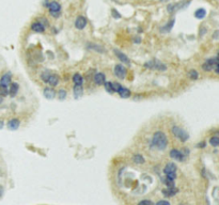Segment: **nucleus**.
Masks as SVG:
<instances>
[{"label": "nucleus", "mask_w": 219, "mask_h": 205, "mask_svg": "<svg viewBox=\"0 0 219 205\" xmlns=\"http://www.w3.org/2000/svg\"><path fill=\"white\" fill-rule=\"evenodd\" d=\"M168 138L166 134L161 131H158L154 133L153 137L151 140V144H150V149H154L155 147L158 151H165L166 147H168Z\"/></svg>", "instance_id": "nucleus-1"}, {"label": "nucleus", "mask_w": 219, "mask_h": 205, "mask_svg": "<svg viewBox=\"0 0 219 205\" xmlns=\"http://www.w3.org/2000/svg\"><path fill=\"white\" fill-rule=\"evenodd\" d=\"M171 133H172V135L176 138V139H178L180 141H182V142H186L188 139H189V134H188L185 129L181 128L180 126H176V125L172 126Z\"/></svg>", "instance_id": "nucleus-2"}, {"label": "nucleus", "mask_w": 219, "mask_h": 205, "mask_svg": "<svg viewBox=\"0 0 219 205\" xmlns=\"http://www.w3.org/2000/svg\"><path fill=\"white\" fill-rule=\"evenodd\" d=\"M46 8L49 10L50 15L54 18H59L61 15V5L57 1H51V2L46 3Z\"/></svg>", "instance_id": "nucleus-3"}, {"label": "nucleus", "mask_w": 219, "mask_h": 205, "mask_svg": "<svg viewBox=\"0 0 219 205\" xmlns=\"http://www.w3.org/2000/svg\"><path fill=\"white\" fill-rule=\"evenodd\" d=\"M176 171H178V167L173 162H168L164 168V173H165L166 177L171 178L173 180L176 178Z\"/></svg>", "instance_id": "nucleus-4"}, {"label": "nucleus", "mask_w": 219, "mask_h": 205, "mask_svg": "<svg viewBox=\"0 0 219 205\" xmlns=\"http://www.w3.org/2000/svg\"><path fill=\"white\" fill-rule=\"evenodd\" d=\"M217 63H218V59H217V57L215 56L211 59H207V60L202 64V68H203L205 72H212L215 64H217Z\"/></svg>", "instance_id": "nucleus-5"}, {"label": "nucleus", "mask_w": 219, "mask_h": 205, "mask_svg": "<svg viewBox=\"0 0 219 205\" xmlns=\"http://www.w3.org/2000/svg\"><path fill=\"white\" fill-rule=\"evenodd\" d=\"M170 157L172 158V159L176 160V161H184L185 160V158L187 157V156L184 155V153L182 151H180V150H176V149H173L170 151Z\"/></svg>", "instance_id": "nucleus-6"}, {"label": "nucleus", "mask_w": 219, "mask_h": 205, "mask_svg": "<svg viewBox=\"0 0 219 205\" xmlns=\"http://www.w3.org/2000/svg\"><path fill=\"white\" fill-rule=\"evenodd\" d=\"M113 73L119 79H124L126 76V68L122 64H117L113 68Z\"/></svg>", "instance_id": "nucleus-7"}, {"label": "nucleus", "mask_w": 219, "mask_h": 205, "mask_svg": "<svg viewBox=\"0 0 219 205\" xmlns=\"http://www.w3.org/2000/svg\"><path fill=\"white\" fill-rule=\"evenodd\" d=\"M87 24H88L87 18L84 17V16H78V17L76 18V20H75V27H76V29H78V30L85 29Z\"/></svg>", "instance_id": "nucleus-8"}, {"label": "nucleus", "mask_w": 219, "mask_h": 205, "mask_svg": "<svg viewBox=\"0 0 219 205\" xmlns=\"http://www.w3.org/2000/svg\"><path fill=\"white\" fill-rule=\"evenodd\" d=\"M113 52H114V55L118 57V58H119V60H120L121 62L127 64V65L131 64V60H129V58L124 54V52H122L121 50H119V49H113Z\"/></svg>", "instance_id": "nucleus-9"}, {"label": "nucleus", "mask_w": 219, "mask_h": 205, "mask_svg": "<svg viewBox=\"0 0 219 205\" xmlns=\"http://www.w3.org/2000/svg\"><path fill=\"white\" fill-rule=\"evenodd\" d=\"M93 80L97 86H102L106 82V76H105L104 73H95L94 77H93Z\"/></svg>", "instance_id": "nucleus-10"}, {"label": "nucleus", "mask_w": 219, "mask_h": 205, "mask_svg": "<svg viewBox=\"0 0 219 205\" xmlns=\"http://www.w3.org/2000/svg\"><path fill=\"white\" fill-rule=\"evenodd\" d=\"M45 26L41 23V21H34L33 24L31 25V30L36 33H43L45 31Z\"/></svg>", "instance_id": "nucleus-11"}, {"label": "nucleus", "mask_w": 219, "mask_h": 205, "mask_svg": "<svg viewBox=\"0 0 219 205\" xmlns=\"http://www.w3.org/2000/svg\"><path fill=\"white\" fill-rule=\"evenodd\" d=\"M11 82H12V74L10 72L3 74L2 76H1V78H0V84L9 87Z\"/></svg>", "instance_id": "nucleus-12"}, {"label": "nucleus", "mask_w": 219, "mask_h": 205, "mask_svg": "<svg viewBox=\"0 0 219 205\" xmlns=\"http://www.w3.org/2000/svg\"><path fill=\"white\" fill-rule=\"evenodd\" d=\"M73 95H74L75 98H80V97L84 95V87L78 86V84H74V88H73Z\"/></svg>", "instance_id": "nucleus-13"}, {"label": "nucleus", "mask_w": 219, "mask_h": 205, "mask_svg": "<svg viewBox=\"0 0 219 205\" xmlns=\"http://www.w3.org/2000/svg\"><path fill=\"white\" fill-rule=\"evenodd\" d=\"M59 81H60V78H59L58 75L52 74L51 73V74L49 75V77H48V79H47V84L51 87H56V86H58Z\"/></svg>", "instance_id": "nucleus-14"}, {"label": "nucleus", "mask_w": 219, "mask_h": 205, "mask_svg": "<svg viewBox=\"0 0 219 205\" xmlns=\"http://www.w3.org/2000/svg\"><path fill=\"white\" fill-rule=\"evenodd\" d=\"M18 90H19V84H17V82H11L9 86V94L11 97H14L16 96V94H17Z\"/></svg>", "instance_id": "nucleus-15"}, {"label": "nucleus", "mask_w": 219, "mask_h": 205, "mask_svg": "<svg viewBox=\"0 0 219 205\" xmlns=\"http://www.w3.org/2000/svg\"><path fill=\"white\" fill-rule=\"evenodd\" d=\"M19 125H21V121L18 119H12L8 122V128L10 131H16V129H18Z\"/></svg>", "instance_id": "nucleus-16"}, {"label": "nucleus", "mask_w": 219, "mask_h": 205, "mask_svg": "<svg viewBox=\"0 0 219 205\" xmlns=\"http://www.w3.org/2000/svg\"><path fill=\"white\" fill-rule=\"evenodd\" d=\"M117 92H118V94L122 97V98H128V97H131V90L127 89V88H125V87H123V86H121V88L119 89Z\"/></svg>", "instance_id": "nucleus-17"}, {"label": "nucleus", "mask_w": 219, "mask_h": 205, "mask_svg": "<svg viewBox=\"0 0 219 205\" xmlns=\"http://www.w3.org/2000/svg\"><path fill=\"white\" fill-rule=\"evenodd\" d=\"M178 192V189L174 187V186L173 187H168L167 189L163 190V194L165 197H173V196H175Z\"/></svg>", "instance_id": "nucleus-18"}, {"label": "nucleus", "mask_w": 219, "mask_h": 205, "mask_svg": "<svg viewBox=\"0 0 219 205\" xmlns=\"http://www.w3.org/2000/svg\"><path fill=\"white\" fill-rule=\"evenodd\" d=\"M43 94L47 99H52L56 97V91L51 88H45L43 91Z\"/></svg>", "instance_id": "nucleus-19"}, {"label": "nucleus", "mask_w": 219, "mask_h": 205, "mask_svg": "<svg viewBox=\"0 0 219 205\" xmlns=\"http://www.w3.org/2000/svg\"><path fill=\"white\" fill-rule=\"evenodd\" d=\"M174 23H175V19H174V18H172L170 21H168V23L166 24L165 26H163V27L161 28V31L164 32V33H166V32H170L172 30V28H173Z\"/></svg>", "instance_id": "nucleus-20"}, {"label": "nucleus", "mask_w": 219, "mask_h": 205, "mask_svg": "<svg viewBox=\"0 0 219 205\" xmlns=\"http://www.w3.org/2000/svg\"><path fill=\"white\" fill-rule=\"evenodd\" d=\"M153 68L154 70L161 71V72H165V71L167 70V66H166L163 62H161V61L154 60L153 61Z\"/></svg>", "instance_id": "nucleus-21"}, {"label": "nucleus", "mask_w": 219, "mask_h": 205, "mask_svg": "<svg viewBox=\"0 0 219 205\" xmlns=\"http://www.w3.org/2000/svg\"><path fill=\"white\" fill-rule=\"evenodd\" d=\"M73 82H74V84L81 86V84H84V77L80 74H78V73H76V74H74V76H73Z\"/></svg>", "instance_id": "nucleus-22"}, {"label": "nucleus", "mask_w": 219, "mask_h": 205, "mask_svg": "<svg viewBox=\"0 0 219 205\" xmlns=\"http://www.w3.org/2000/svg\"><path fill=\"white\" fill-rule=\"evenodd\" d=\"M133 161L135 162L136 165H142L144 164V157H143L141 154H136V155L133 156Z\"/></svg>", "instance_id": "nucleus-23"}, {"label": "nucleus", "mask_w": 219, "mask_h": 205, "mask_svg": "<svg viewBox=\"0 0 219 205\" xmlns=\"http://www.w3.org/2000/svg\"><path fill=\"white\" fill-rule=\"evenodd\" d=\"M88 48H89V49L95 50V51H97V52H105V49L102 47V46H99L98 44L88 43Z\"/></svg>", "instance_id": "nucleus-24"}, {"label": "nucleus", "mask_w": 219, "mask_h": 205, "mask_svg": "<svg viewBox=\"0 0 219 205\" xmlns=\"http://www.w3.org/2000/svg\"><path fill=\"white\" fill-rule=\"evenodd\" d=\"M194 16H196V18H198V19H203L206 16V11L204 9H198L194 12Z\"/></svg>", "instance_id": "nucleus-25"}, {"label": "nucleus", "mask_w": 219, "mask_h": 205, "mask_svg": "<svg viewBox=\"0 0 219 205\" xmlns=\"http://www.w3.org/2000/svg\"><path fill=\"white\" fill-rule=\"evenodd\" d=\"M8 95H9V87L0 84V96L5 97L8 96Z\"/></svg>", "instance_id": "nucleus-26"}, {"label": "nucleus", "mask_w": 219, "mask_h": 205, "mask_svg": "<svg viewBox=\"0 0 219 205\" xmlns=\"http://www.w3.org/2000/svg\"><path fill=\"white\" fill-rule=\"evenodd\" d=\"M105 86V90L107 91L108 93H110V94H112V93H114V89H113V84L112 82H110V81H108V82H105L104 84Z\"/></svg>", "instance_id": "nucleus-27"}, {"label": "nucleus", "mask_w": 219, "mask_h": 205, "mask_svg": "<svg viewBox=\"0 0 219 205\" xmlns=\"http://www.w3.org/2000/svg\"><path fill=\"white\" fill-rule=\"evenodd\" d=\"M210 144L214 147H217L219 145V138L217 136H214L210 139Z\"/></svg>", "instance_id": "nucleus-28"}, {"label": "nucleus", "mask_w": 219, "mask_h": 205, "mask_svg": "<svg viewBox=\"0 0 219 205\" xmlns=\"http://www.w3.org/2000/svg\"><path fill=\"white\" fill-rule=\"evenodd\" d=\"M188 76H189V78L191 79V80H197V79L199 78V73L197 72L196 70H190Z\"/></svg>", "instance_id": "nucleus-29"}, {"label": "nucleus", "mask_w": 219, "mask_h": 205, "mask_svg": "<svg viewBox=\"0 0 219 205\" xmlns=\"http://www.w3.org/2000/svg\"><path fill=\"white\" fill-rule=\"evenodd\" d=\"M50 74H51V72H50V71L45 70V71H44V72L41 74V79L44 81V82H46V84H47V79H48V77H49Z\"/></svg>", "instance_id": "nucleus-30"}, {"label": "nucleus", "mask_w": 219, "mask_h": 205, "mask_svg": "<svg viewBox=\"0 0 219 205\" xmlns=\"http://www.w3.org/2000/svg\"><path fill=\"white\" fill-rule=\"evenodd\" d=\"M66 97V91L64 90V89H60V90L58 91V98L60 99V101H64Z\"/></svg>", "instance_id": "nucleus-31"}, {"label": "nucleus", "mask_w": 219, "mask_h": 205, "mask_svg": "<svg viewBox=\"0 0 219 205\" xmlns=\"http://www.w3.org/2000/svg\"><path fill=\"white\" fill-rule=\"evenodd\" d=\"M164 183H165L166 185H167V187H173V186H174V180H171V178L166 177L165 180H164Z\"/></svg>", "instance_id": "nucleus-32"}, {"label": "nucleus", "mask_w": 219, "mask_h": 205, "mask_svg": "<svg viewBox=\"0 0 219 205\" xmlns=\"http://www.w3.org/2000/svg\"><path fill=\"white\" fill-rule=\"evenodd\" d=\"M138 205H154V203L150 200H142L138 203Z\"/></svg>", "instance_id": "nucleus-33"}, {"label": "nucleus", "mask_w": 219, "mask_h": 205, "mask_svg": "<svg viewBox=\"0 0 219 205\" xmlns=\"http://www.w3.org/2000/svg\"><path fill=\"white\" fill-rule=\"evenodd\" d=\"M111 13H112V16L115 18V19H119V18H121V14L119 13V12H118L115 9H112V11H111Z\"/></svg>", "instance_id": "nucleus-34"}, {"label": "nucleus", "mask_w": 219, "mask_h": 205, "mask_svg": "<svg viewBox=\"0 0 219 205\" xmlns=\"http://www.w3.org/2000/svg\"><path fill=\"white\" fill-rule=\"evenodd\" d=\"M155 205H171V204H170V202H168V201L161 200V201H158V202L156 203Z\"/></svg>", "instance_id": "nucleus-35"}, {"label": "nucleus", "mask_w": 219, "mask_h": 205, "mask_svg": "<svg viewBox=\"0 0 219 205\" xmlns=\"http://www.w3.org/2000/svg\"><path fill=\"white\" fill-rule=\"evenodd\" d=\"M197 147H199V149H203V147H205V142H200V143H199L198 145H197Z\"/></svg>", "instance_id": "nucleus-36"}, {"label": "nucleus", "mask_w": 219, "mask_h": 205, "mask_svg": "<svg viewBox=\"0 0 219 205\" xmlns=\"http://www.w3.org/2000/svg\"><path fill=\"white\" fill-rule=\"evenodd\" d=\"M218 33H219V31H218V30H216V31H215V33H214V38H215V40H217V38H218Z\"/></svg>", "instance_id": "nucleus-37"}, {"label": "nucleus", "mask_w": 219, "mask_h": 205, "mask_svg": "<svg viewBox=\"0 0 219 205\" xmlns=\"http://www.w3.org/2000/svg\"><path fill=\"white\" fill-rule=\"evenodd\" d=\"M2 127H3V122L0 121V128H2Z\"/></svg>", "instance_id": "nucleus-38"}, {"label": "nucleus", "mask_w": 219, "mask_h": 205, "mask_svg": "<svg viewBox=\"0 0 219 205\" xmlns=\"http://www.w3.org/2000/svg\"><path fill=\"white\" fill-rule=\"evenodd\" d=\"M161 2H168V1H170V0H159Z\"/></svg>", "instance_id": "nucleus-39"}, {"label": "nucleus", "mask_w": 219, "mask_h": 205, "mask_svg": "<svg viewBox=\"0 0 219 205\" xmlns=\"http://www.w3.org/2000/svg\"><path fill=\"white\" fill-rule=\"evenodd\" d=\"M2 101H3V97H2V96H0V104H1Z\"/></svg>", "instance_id": "nucleus-40"}]
</instances>
